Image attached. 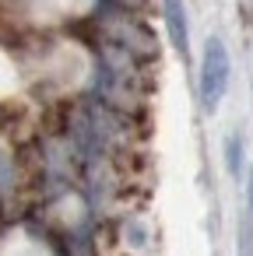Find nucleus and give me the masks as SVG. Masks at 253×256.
<instances>
[{"instance_id": "obj_2", "label": "nucleus", "mask_w": 253, "mask_h": 256, "mask_svg": "<svg viewBox=\"0 0 253 256\" xmlns=\"http://www.w3.org/2000/svg\"><path fill=\"white\" fill-rule=\"evenodd\" d=\"M165 22H169L176 50L186 56V14H183V0H165Z\"/></svg>"}, {"instance_id": "obj_3", "label": "nucleus", "mask_w": 253, "mask_h": 256, "mask_svg": "<svg viewBox=\"0 0 253 256\" xmlns=\"http://www.w3.org/2000/svg\"><path fill=\"white\" fill-rule=\"evenodd\" d=\"M228 165H232V172H239V137L228 140Z\"/></svg>"}, {"instance_id": "obj_1", "label": "nucleus", "mask_w": 253, "mask_h": 256, "mask_svg": "<svg viewBox=\"0 0 253 256\" xmlns=\"http://www.w3.org/2000/svg\"><path fill=\"white\" fill-rule=\"evenodd\" d=\"M228 88V53L221 46V39H207L204 46V60H200V98L207 109L218 106V98Z\"/></svg>"}]
</instances>
